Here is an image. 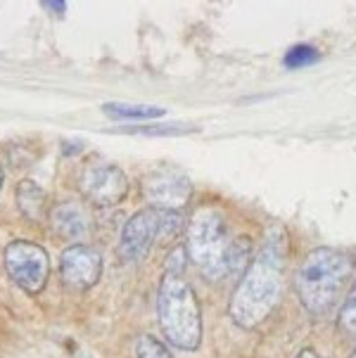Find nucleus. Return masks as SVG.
Masks as SVG:
<instances>
[{"label": "nucleus", "mask_w": 356, "mask_h": 358, "mask_svg": "<svg viewBox=\"0 0 356 358\" xmlns=\"http://www.w3.org/2000/svg\"><path fill=\"white\" fill-rule=\"evenodd\" d=\"M143 195L150 206L164 211H180L192 197L190 178L176 169H162L145 176Z\"/></svg>", "instance_id": "1a4fd4ad"}, {"label": "nucleus", "mask_w": 356, "mask_h": 358, "mask_svg": "<svg viewBox=\"0 0 356 358\" xmlns=\"http://www.w3.org/2000/svg\"><path fill=\"white\" fill-rule=\"evenodd\" d=\"M349 358H356V349H354V354H352V356H349Z\"/></svg>", "instance_id": "aec40b11"}, {"label": "nucleus", "mask_w": 356, "mask_h": 358, "mask_svg": "<svg viewBox=\"0 0 356 358\" xmlns=\"http://www.w3.org/2000/svg\"><path fill=\"white\" fill-rule=\"evenodd\" d=\"M136 358H173L164 342L152 335H138L136 339Z\"/></svg>", "instance_id": "dca6fc26"}, {"label": "nucleus", "mask_w": 356, "mask_h": 358, "mask_svg": "<svg viewBox=\"0 0 356 358\" xmlns=\"http://www.w3.org/2000/svg\"><path fill=\"white\" fill-rule=\"evenodd\" d=\"M78 192L93 206H114L129 195V176L117 164L90 162L78 176Z\"/></svg>", "instance_id": "0eeeda50"}, {"label": "nucleus", "mask_w": 356, "mask_h": 358, "mask_svg": "<svg viewBox=\"0 0 356 358\" xmlns=\"http://www.w3.org/2000/svg\"><path fill=\"white\" fill-rule=\"evenodd\" d=\"M41 5H45L48 10H55V12H59V15H62L64 10H67V3H64V0H45V3H41Z\"/></svg>", "instance_id": "f3484780"}, {"label": "nucleus", "mask_w": 356, "mask_h": 358, "mask_svg": "<svg viewBox=\"0 0 356 358\" xmlns=\"http://www.w3.org/2000/svg\"><path fill=\"white\" fill-rule=\"evenodd\" d=\"M180 228V211H164V209H148L136 211L129 221L124 223L122 235H119L117 254L124 264H138L152 252L155 242L159 235H173Z\"/></svg>", "instance_id": "39448f33"}, {"label": "nucleus", "mask_w": 356, "mask_h": 358, "mask_svg": "<svg viewBox=\"0 0 356 358\" xmlns=\"http://www.w3.org/2000/svg\"><path fill=\"white\" fill-rule=\"evenodd\" d=\"M185 252L207 280H223L247 268L252 261L250 238H228V228L221 211L214 206H200L185 226Z\"/></svg>", "instance_id": "f03ea898"}, {"label": "nucleus", "mask_w": 356, "mask_h": 358, "mask_svg": "<svg viewBox=\"0 0 356 358\" xmlns=\"http://www.w3.org/2000/svg\"><path fill=\"white\" fill-rule=\"evenodd\" d=\"M102 112L114 121H152L166 114L164 107L155 105H126V102H107Z\"/></svg>", "instance_id": "f8f14e48"}, {"label": "nucleus", "mask_w": 356, "mask_h": 358, "mask_svg": "<svg viewBox=\"0 0 356 358\" xmlns=\"http://www.w3.org/2000/svg\"><path fill=\"white\" fill-rule=\"evenodd\" d=\"M48 218L59 238L71 240L74 245H78V240H83L90 233V216L86 206L74 199H64V202L55 204Z\"/></svg>", "instance_id": "9d476101"}, {"label": "nucleus", "mask_w": 356, "mask_h": 358, "mask_svg": "<svg viewBox=\"0 0 356 358\" xmlns=\"http://www.w3.org/2000/svg\"><path fill=\"white\" fill-rule=\"evenodd\" d=\"M356 271L352 254L318 247L301 259L299 268L294 271V285L301 306L313 315H325L333 311L337 299L347 289Z\"/></svg>", "instance_id": "7ed1b4c3"}, {"label": "nucleus", "mask_w": 356, "mask_h": 358, "mask_svg": "<svg viewBox=\"0 0 356 358\" xmlns=\"http://www.w3.org/2000/svg\"><path fill=\"white\" fill-rule=\"evenodd\" d=\"M8 278L22 292L41 294L50 278V257L31 240H12L3 252Z\"/></svg>", "instance_id": "423d86ee"}, {"label": "nucleus", "mask_w": 356, "mask_h": 358, "mask_svg": "<svg viewBox=\"0 0 356 358\" xmlns=\"http://www.w3.org/2000/svg\"><path fill=\"white\" fill-rule=\"evenodd\" d=\"M157 320L169 347L180 351H197L202 342V311L192 285L183 273L162 275L157 292Z\"/></svg>", "instance_id": "20e7f679"}, {"label": "nucleus", "mask_w": 356, "mask_h": 358, "mask_svg": "<svg viewBox=\"0 0 356 358\" xmlns=\"http://www.w3.org/2000/svg\"><path fill=\"white\" fill-rule=\"evenodd\" d=\"M321 59V52L318 48H313L311 43H294L283 57V64L287 69H301V66H311Z\"/></svg>", "instance_id": "4468645a"}, {"label": "nucleus", "mask_w": 356, "mask_h": 358, "mask_svg": "<svg viewBox=\"0 0 356 358\" xmlns=\"http://www.w3.org/2000/svg\"><path fill=\"white\" fill-rule=\"evenodd\" d=\"M59 282L74 292L95 287L102 275V254L90 245H69L59 254Z\"/></svg>", "instance_id": "6e6552de"}, {"label": "nucleus", "mask_w": 356, "mask_h": 358, "mask_svg": "<svg viewBox=\"0 0 356 358\" xmlns=\"http://www.w3.org/2000/svg\"><path fill=\"white\" fill-rule=\"evenodd\" d=\"M294 358H323V356H321V354H318V351H316V349L306 347V349H301V351H299V354H297V356H294Z\"/></svg>", "instance_id": "a211bd4d"}, {"label": "nucleus", "mask_w": 356, "mask_h": 358, "mask_svg": "<svg viewBox=\"0 0 356 358\" xmlns=\"http://www.w3.org/2000/svg\"><path fill=\"white\" fill-rule=\"evenodd\" d=\"M287 264L285 230H271L240 278L228 301V315L243 330H255L273 313L283 296V278Z\"/></svg>", "instance_id": "f257e3e1"}, {"label": "nucleus", "mask_w": 356, "mask_h": 358, "mask_svg": "<svg viewBox=\"0 0 356 358\" xmlns=\"http://www.w3.org/2000/svg\"><path fill=\"white\" fill-rule=\"evenodd\" d=\"M337 330L347 337H356V280L340 308V315H337Z\"/></svg>", "instance_id": "2eb2a0df"}, {"label": "nucleus", "mask_w": 356, "mask_h": 358, "mask_svg": "<svg viewBox=\"0 0 356 358\" xmlns=\"http://www.w3.org/2000/svg\"><path fill=\"white\" fill-rule=\"evenodd\" d=\"M17 206H20L24 218H29V221H43L50 214V209H48V192L29 178L20 180V185H17Z\"/></svg>", "instance_id": "9b49d317"}, {"label": "nucleus", "mask_w": 356, "mask_h": 358, "mask_svg": "<svg viewBox=\"0 0 356 358\" xmlns=\"http://www.w3.org/2000/svg\"><path fill=\"white\" fill-rule=\"evenodd\" d=\"M197 131V126H190V124H148V126H126V129H119V133H129V136H162V138H169V136H185V133H192Z\"/></svg>", "instance_id": "ddd939ff"}, {"label": "nucleus", "mask_w": 356, "mask_h": 358, "mask_svg": "<svg viewBox=\"0 0 356 358\" xmlns=\"http://www.w3.org/2000/svg\"><path fill=\"white\" fill-rule=\"evenodd\" d=\"M3 180H5V173H3V164H0V187H3Z\"/></svg>", "instance_id": "6ab92c4d"}]
</instances>
